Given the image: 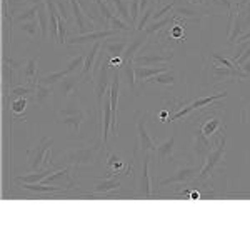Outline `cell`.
Here are the masks:
<instances>
[{"instance_id": "5", "label": "cell", "mask_w": 250, "mask_h": 250, "mask_svg": "<svg viewBox=\"0 0 250 250\" xmlns=\"http://www.w3.org/2000/svg\"><path fill=\"white\" fill-rule=\"evenodd\" d=\"M83 119H85V110L80 108V107L67 105V107H63L59 110V124H63V125L72 127V132H74V134H79L80 132V127H82V124H83Z\"/></svg>"}, {"instance_id": "10", "label": "cell", "mask_w": 250, "mask_h": 250, "mask_svg": "<svg viewBox=\"0 0 250 250\" xmlns=\"http://www.w3.org/2000/svg\"><path fill=\"white\" fill-rule=\"evenodd\" d=\"M200 170L202 168H199V167H182V168H179L173 175L170 177H167V179H164L162 182L159 184V187H167V185H170V184H184V182H190L192 179H197V175L200 173Z\"/></svg>"}, {"instance_id": "18", "label": "cell", "mask_w": 250, "mask_h": 250, "mask_svg": "<svg viewBox=\"0 0 250 250\" xmlns=\"http://www.w3.org/2000/svg\"><path fill=\"white\" fill-rule=\"evenodd\" d=\"M173 147H175V135H172L170 139H167L165 142L157 145L155 155H157V159H159L160 164H164V162H167V160L173 159Z\"/></svg>"}, {"instance_id": "8", "label": "cell", "mask_w": 250, "mask_h": 250, "mask_svg": "<svg viewBox=\"0 0 250 250\" xmlns=\"http://www.w3.org/2000/svg\"><path fill=\"white\" fill-rule=\"evenodd\" d=\"M173 14L179 15L180 19H184L185 22H200L204 17H208V15H222L219 10L197 9L193 5H179V3L173 9Z\"/></svg>"}, {"instance_id": "46", "label": "cell", "mask_w": 250, "mask_h": 250, "mask_svg": "<svg viewBox=\"0 0 250 250\" xmlns=\"http://www.w3.org/2000/svg\"><path fill=\"white\" fill-rule=\"evenodd\" d=\"M60 2H63V3H68V0H60Z\"/></svg>"}, {"instance_id": "25", "label": "cell", "mask_w": 250, "mask_h": 250, "mask_svg": "<svg viewBox=\"0 0 250 250\" xmlns=\"http://www.w3.org/2000/svg\"><path fill=\"white\" fill-rule=\"evenodd\" d=\"M110 2H112V5H114V9H115V15H119L124 22L132 23L130 10H128V7H127V2H125V0H110ZM132 25H134V23H132Z\"/></svg>"}, {"instance_id": "2", "label": "cell", "mask_w": 250, "mask_h": 250, "mask_svg": "<svg viewBox=\"0 0 250 250\" xmlns=\"http://www.w3.org/2000/svg\"><path fill=\"white\" fill-rule=\"evenodd\" d=\"M110 55L107 54V57L104 59L102 65H100L99 72L94 77V87H95V99H97V107H95V124L99 125L100 114H102V104H104V97L110 88L112 82V74H110V63H108Z\"/></svg>"}, {"instance_id": "19", "label": "cell", "mask_w": 250, "mask_h": 250, "mask_svg": "<svg viewBox=\"0 0 250 250\" xmlns=\"http://www.w3.org/2000/svg\"><path fill=\"white\" fill-rule=\"evenodd\" d=\"M37 20H39L40 35H42V39H48V35H50V20H48V9H47L45 2L39 3Z\"/></svg>"}, {"instance_id": "1", "label": "cell", "mask_w": 250, "mask_h": 250, "mask_svg": "<svg viewBox=\"0 0 250 250\" xmlns=\"http://www.w3.org/2000/svg\"><path fill=\"white\" fill-rule=\"evenodd\" d=\"M225 147H227V134H225V128H224V130L220 132V135H219V142L215 144L213 150L208 152V155H207V159H205V164H204L202 170H200V173L197 175V179H195L197 184L207 182V180L213 175L215 168L220 167V165L224 164Z\"/></svg>"}, {"instance_id": "20", "label": "cell", "mask_w": 250, "mask_h": 250, "mask_svg": "<svg viewBox=\"0 0 250 250\" xmlns=\"http://www.w3.org/2000/svg\"><path fill=\"white\" fill-rule=\"evenodd\" d=\"M120 77L125 80L128 90H132L134 94H139V92H137V85H135L137 79H135V63L134 62H124L122 74H120Z\"/></svg>"}, {"instance_id": "9", "label": "cell", "mask_w": 250, "mask_h": 250, "mask_svg": "<svg viewBox=\"0 0 250 250\" xmlns=\"http://www.w3.org/2000/svg\"><path fill=\"white\" fill-rule=\"evenodd\" d=\"M70 3V10L74 14L75 20H77V29H79V35H85L88 32L95 30V23L90 17H87V14L83 12L82 5H80L79 0H68Z\"/></svg>"}, {"instance_id": "24", "label": "cell", "mask_w": 250, "mask_h": 250, "mask_svg": "<svg viewBox=\"0 0 250 250\" xmlns=\"http://www.w3.org/2000/svg\"><path fill=\"white\" fill-rule=\"evenodd\" d=\"M52 94H54V88L52 87H48V85H43V83H37V85H35V104H37V105H43V104L47 102L48 99H50L52 97Z\"/></svg>"}, {"instance_id": "36", "label": "cell", "mask_w": 250, "mask_h": 250, "mask_svg": "<svg viewBox=\"0 0 250 250\" xmlns=\"http://www.w3.org/2000/svg\"><path fill=\"white\" fill-rule=\"evenodd\" d=\"M175 5H177V2H175V0H173L172 3H167V5H164L162 9H160V10H157V14H154V15H152V19H154L155 22H157V20H160V19H164L165 15L172 14V12H173V9H175Z\"/></svg>"}, {"instance_id": "12", "label": "cell", "mask_w": 250, "mask_h": 250, "mask_svg": "<svg viewBox=\"0 0 250 250\" xmlns=\"http://www.w3.org/2000/svg\"><path fill=\"white\" fill-rule=\"evenodd\" d=\"M127 45L128 42L125 37H110L102 42V48L110 57H124V52Z\"/></svg>"}, {"instance_id": "47", "label": "cell", "mask_w": 250, "mask_h": 250, "mask_svg": "<svg viewBox=\"0 0 250 250\" xmlns=\"http://www.w3.org/2000/svg\"><path fill=\"white\" fill-rule=\"evenodd\" d=\"M239 2H240V0H237V3H239Z\"/></svg>"}, {"instance_id": "35", "label": "cell", "mask_w": 250, "mask_h": 250, "mask_svg": "<svg viewBox=\"0 0 250 250\" xmlns=\"http://www.w3.org/2000/svg\"><path fill=\"white\" fill-rule=\"evenodd\" d=\"M110 29L119 30V32H130V34L134 32V30H132V27H128L127 22H124L119 15H114V19L110 20Z\"/></svg>"}, {"instance_id": "28", "label": "cell", "mask_w": 250, "mask_h": 250, "mask_svg": "<svg viewBox=\"0 0 250 250\" xmlns=\"http://www.w3.org/2000/svg\"><path fill=\"white\" fill-rule=\"evenodd\" d=\"M147 82H154V83H159V85H175V74L167 70V72H162V74L150 77Z\"/></svg>"}, {"instance_id": "34", "label": "cell", "mask_w": 250, "mask_h": 250, "mask_svg": "<svg viewBox=\"0 0 250 250\" xmlns=\"http://www.w3.org/2000/svg\"><path fill=\"white\" fill-rule=\"evenodd\" d=\"M12 95H15V97H23V99H29V97L35 95V87L17 85V87L12 88Z\"/></svg>"}, {"instance_id": "30", "label": "cell", "mask_w": 250, "mask_h": 250, "mask_svg": "<svg viewBox=\"0 0 250 250\" xmlns=\"http://www.w3.org/2000/svg\"><path fill=\"white\" fill-rule=\"evenodd\" d=\"M155 7H157V2L152 3V5L148 7V9L144 12V14H140V15H142V17H140V19H139V22H137V25H135V32H144V30H145V27H147L148 19H152V15H154Z\"/></svg>"}, {"instance_id": "21", "label": "cell", "mask_w": 250, "mask_h": 250, "mask_svg": "<svg viewBox=\"0 0 250 250\" xmlns=\"http://www.w3.org/2000/svg\"><path fill=\"white\" fill-rule=\"evenodd\" d=\"M37 65H39V57H32L29 62L25 63V67H23V72H22V77L27 80V83H30V85H34V87L39 83Z\"/></svg>"}, {"instance_id": "41", "label": "cell", "mask_w": 250, "mask_h": 250, "mask_svg": "<svg viewBox=\"0 0 250 250\" xmlns=\"http://www.w3.org/2000/svg\"><path fill=\"white\" fill-rule=\"evenodd\" d=\"M168 35H170V39L173 40H184V27L175 23L170 29V32H168Z\"/></svg>"}, {"instance_id": "16", "label": "cell", "mask_w": 250, "mask_h": 250, "mask_svg": "<svg viewBox=\"0 0 250 250\" xmlns=\"http://www.w3.org/2000/svg\"><path fill=\"white\" fill-rule=\"evenodd\" d=\"M23 188L40 195H52V193H62L67 192L70 187H62V185H48V184H23Z\"/></svg>"}, {"instance_id": "32", "label": "cell", "mask_w": 250, "mask_h": 250, "mask_svg": "<svg viewBox=\"0 0 250 250\" xmlns=\"http://www.w3.org/2000/svg\"><path fill=\"white\" fill-rule=\"evenodd\" d=\"M85 57L87 55H77V57H74L68 62V65H67V70H68V74H80L82 72V68H83V63H85Z\"/></svg>"}, {"instance_id": "33", "label": "cell", "mask_w": 250, "mask_h": 250, "mask_svg": "<svg viewBox=\"0 0 250 250\" xmlns=\"http://www.w3.org/2000/svg\"><path fill=\"white\" fill-rule=\"evenodd\" d=\"M210 59L213 60V63H217V65L220 67H229V68H239L237 63H233L230 59H225L222 57L220 54H217V52H210Z\"/></svg>"}, {"instance_id": "13", "label": "cell", "mask_w": 250, "mask_h": 250, "mask_svg": "<svg viewBox=\"0 0 250 250\" xmlns=\"http://www.w3.org/2000/svg\"><path fill=\"white\" fill-rule=\"evenodd\" d=\"M144 164H142V175L139 180V193L142 197L150 199L154 193H152V184H150V175H148V164H150V154H145L142 157Z\"/></svg>"}, {"instance_id": "3", "label": "cell", "mask_w": 250, "mask_h": 250, "mask_svg": "<svg viewBox=\"0 0 250 250\" xmlns=\"http://www.w3.org/2000/svg\"><path fill=\"white\" fill-rule=\"evenodd\" d=\"M147 122H148V112L139 110L135 114V127H137V134H139V144L137 148L142 150V154H155L157 150V142L148 135L147 132Z\"/></svg>"}, {"instance_id": "40", "label": "cell", "mask_w": 250, "mask_h": 250, "mask_svg": "<svg viewBox=\"0 0 250 250\" xmlns=\"http://www.w3.org/2000/svg\"><path fill=\"white\" fill-rule=\"evenodd\" d=\"M210 2V5L213 7H222V9H225L227 12H230L233 9V5L235 3L232 2V0H208Z\"/></svg>"}, {"instance_id": "23", "label": "cell", "mask_w": 250, "mask_h": 250, "mask_svg": "<svg viewBox=\"0 0 250 250\" xmlns=\"http://www.w3.org/2000/svg\"><path fill=\"white\" fill-rule=\"evenodd\" d=\"M67 75H70V74H68L67 68H63V70H57V72H54V74L42 75V77L39 79V82H40V83H43V85L54 87V85H57V83H59L62 79H65Z\"/></svg>"}, {"instance_id": "6", "label": "cell", "mask_w": 250, "mask_h": 250, "mask_svg": "<svg viewBox=\"0 0 250 250\" xmlns=\"http://www.w3.org/2000/svg\"><path fill=\"white\" fill-rule=\"evenodd\" d=\"M52 144H54V139H50V137H42L40 142L35 145L32 150H29V154H27V162H29L32 170H40V168H42L48 148H52Z\"/></svg>"}, {"instance_id": "29", "label": "cell", "mask_w": 250, "mask_h": 250, "mask_svg": "<svg viewBox=\"0 0 250 250\" xmlns=\"http://www.w3.org/2000/svg\"><path fill=\"white\" fill-rule=\"evenodd\" d=\"M20 30H22L23 34L29 35L30 39H35L40 34L39 20L34 19V20H27V22H22V23H20Z\"/></svg>"}, {"instance_id": "37", "label": "cell", "mask_w": 250, "mask_h": 250, "mask_svg": "<svg viewBox=\"0 0 250 250\" xmlns=\"http://www.w3.org/2000/svg\"><path fill=\"white\" fill-rule=\"evenodd\" d=\"M67 20L60 15L59 17V43H67V40H68V37H67Z\"/></svg>"}, {"instance_id": "15", "label": "cell", "mask_w": 250, "mask_h": 250, "mask_svg": "<svg viewBox=\"0 0 250 250\" xmlns=\"http://www.w3.org/2000/svg\"><path fill=\"white\" fill-rule=\"evenodd\" d=\"M82 80L83 79L80 77V75H74V74L67 75L65 79L60 80L57 85H59V90H60V94H62L63 99H68L70 95H74L75 90H77V87H79V83L82 82Z\"/></svg>"}, {"instance_id": "4", "label": "cell", "mask_w": 250, "mask_h": 250, "mask_svg": "<svg viewBox=\"0 0 250 250\" xmlns=\"http://www.w3.org/2000/svg\"><path fill=\"white\" fill-rule=\"evenodd\" d=\"M102 139L99 142H95L90 147H83V148H75V150L68 152L67 160L72 167H83V165H92L97 160L100 148H102Z\"/></svg>"}, {"instance_id": "43", "label": "cell", "mask_w": 250, "mask_h": 250, "mask_svg": "<svg viewBox=\"0 0 250 250\" xmlns=\"http://www.w3.org/2000/svg\"><path fill=\"white\" fill-rule=\"evenodd\" d=\"M240 68H242V72H245V74H250V59L245 63H242Z\"/></svg>"}, {"instance_id": "38", "label": "cell", "mask_w": 250, "mask_h": 250, "mask_svg": "<svg viewBox=\"0 0 250 250\" xmlns=\"http://www.w3.org/2000/svg\"><path fill=\"white\" fill-rule=\"evenodd\" d=\"M139 15H140V0H130V17L134 25H137V22H139Z\"/></svg>"}, {"instance_id": "11", "label": "cell", "mask_w": 250, "mask_h": 250, "mask_svg": "<svg viewBox=\"0 0 250 250\" xmlns=\"http://www.w3.org/2000/svg\"><path fill=\"white\" fill-rule=\"evenodd\" d=\"M173 59L172 52H164V54H137L135 65H157V63H167Z\"/></svg>"}, {"instance_id": "42", "label": "cell", "mask_w": 250, "mask_h": 250, "mask_svg": "<svg viewBox=\"0 0 250 250\" xmlns=\"http://www.w3.org/2000/svg\"><path fill=\"white\" fill-rule=\"evenodd\" d=\"M188 5H193V7H204L205 5V0H187Z\"/></svg>"}, {"instance_id": "14", "label": "cell", "mask_w": 250, "mask_h": 250, "mask_svg": "<svg viewBox=\"0 0 250 250\" xmlns=\"http://www.w3.org/2000/svg\"><path fill=\"white\" fill-rule=\"evenodd\" d=\"M210 150H212L210 139H207V137L200 132V128H197L195 135H193V154H195L197 159L205 160Z\"/></svg>"}, {"instance_id": "31", "label": "cell", "mask_w": 250, "mask_h": 250, "mask_svg": "<svg viewBox=\"0 0 250 250\" xmlns=\"http://www.w3.org/2000/svg\"><path fill=\"white\" fill-rule=\"evenodd\" d=\"M107 164H108V167L112 168L110 173L108 175H115V173H124L122 172V167H124V160L120 159L117 154H110L107 157Z\"/></svg>"}, {"instance_id": "26", "label": "cell", "mask_w": 250, "mask_h": 250, "mask_svg": "<svg viewBox=\"0 0 250 250\" xmlns=\"http://www.w3.org/2000/svg\"><path fill=\"white\" fill-rule=\"evenodd\" d=\"M119 188H120V182L112 179H105L94 185V193H110L112 190H119Z\"/></svg>"}, {"instance_id": "22", "label": "cell", "mask_w": 250, "mask_h": 250, "mask_svg": "<svg viewBox=\"0 0 250 250\" xmlns=\"http://www.w3.org/2000/svg\"><path fill=\"white\" fill-rule=\"evenodd\" d=\"M177 22V15L172 12V15H165L164 19H160V20H157V22H152L150 25H147L145 27V34L147 35H154L155 32H159V30H162L164 27H167V25H172V23H175Z\"/></svg>"}, {"instance_id": "7", "label": "cell", "mask_w": 250, "mask_h": 250, "mask_svg": "<svg viewBox=\"0 0 250 250\" xmlns=\"http://www.w3.org/2000/svg\"><path fill=\"white\" fill-rule=\"evenodd\" d=\"M110 37H120V32L114 29H102V30H94L88 32L85 35H77V37H70L67 40L68 45H85V43H95V42H104V40Z\"/></svg>"}, {"instance_id": "17", "label": "cell", "mask_w": 250, "mask_h": 250, "mask_svg": "<svg viewBox=\"0 0 250 250\" xmlns=\"http://www.w3.org/2000/svg\"><path fill=\"white\" fill-rule=\"evenodd\" d=\"M55 170H59V168L55 167V165H50V167L43 168V170H40V172L35 170L32 173H27V175H23V177H17L15 180H17L19 184H39V182H43V180Z\"/></svg>"}, {"instance_id": "45", "label": "cell", "mask_w": 250, "mask_h": 250, "mask_svg": "<svg viewBox=\"0 0 250 250\" xmlns=\"http://www.w3.org/2000/svg\"><path fill=\"white\" fill-rule=\"evenodd\" d=\"M43 0H27V3H30V5H39V3H42Z\"/></svg>"}, {"instance_id": "39", "label": "cell", "mask_w": 250, "mask_h": 250, "mask_svg": "<svg viewBox=\"0 0 250 250\" xmlns=\"http://www.w3.org/2000/svg\"><path fill=\"white\" fill-rule=\"evenodd\" d=\"M25 108H27V99H23V97H19V99L12 104V112H14V114H22Z\"/></svg>"}, {"instance_id": "44", "label": "cell", "mask_w": 250, "mask_h": 250, "mask_svg": "<svg viewBox=\"0 0 250 250\" xmlns=\"http://www.w3.org/2000/svg\"><path fill=\"white\" fill-rule=\"evenodd\" d=\"M188 197H190L192 200H197V199H200L202 195H200V193L197 192V190H190V195H188Z\"/></svg>"}, {"instance_id": "27", "label": "cell", "mask_w": 250, "mask_h": 250, "mask_svg": "<svg viewBox=\"0 0 250 250\" xmlns=\"http://www.w3.org/2000/svg\"><path fill=\"white\" fill-rule=\"evenodd\" d=\"M37 10H39V5L25 7V9H22L14 15V20H17L19 23L27 22V20H34L35 17H37Z\"/></svg>"}]
</instances>
